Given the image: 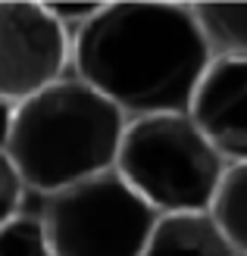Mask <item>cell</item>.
Listing matches in <instances>:
<instances>
[{"mask_svg":"<svg viewBox=\"0 0 247 256\" xmlns=\"http://www.w3.org/2000/svg\"><path fill=\"white\" fill-rule=\"evenodd\" d=\"M69 62L125 119H141L188 112L213 50L194 6L103 4L69 41Z\"/></svg>","mask_w":247,"mask_h":256,"instance_id":"1","label":"cell"},{"mask_svg":"<svg viewBox=\"0 0 247 256\" xmlns=\"http://www.w3.org/2000/svg\"><path fill=\"white\" fill-rule=\"evenodd\" d=\"M128 119L79 78H60L13 106L7 156L25 188L57 194L113 172Z\"/></svg>","mask_w":247,"mask_h":256,"instance_id":"2","label":"cell"},{"mask_svg":"<svg viewBox=\"0 0 247 256\" xmlns=\"http://www.w3.org/2000/svg\"><path fill=\"white\" fill-rule=\"evenodd\" d=\"M225 160L188 112L128 119L113 172L157 216L210 212Z\"/></svg>","mask_w":247,"mask_h":256,"instance_id":"3","label":"cell"},{"mask_svg":"<svg viewBox=\"0 0 247 256\" xmlns=\"http://www.w3.org/2000/svg\"><path fill=\"white\" fill-rule=\"evenodd\" d=\"M157 219L116 172L50 194L41 216L54 256H141Z\"/></svg>","mask_w":247,"mask_h":256,"instance_id":"4","label":"cell"},{"mask_svg":"<svg viewBox=\"0 0 247 256\" xmlns=\"http://www.w3.org/2000/svg\"><path fill=\"white\" fill-rule=\"evenodd\" d=\"M69 34L44 4H0V100L25 104L63 78Z\"/></svg>","mask_w":247,"mask_h":256,"instance_id":"5","label":"cell"},{"mask_svg":"<svg viewBox=\"0 0 247 256\" xmlns=\"http://www.w3.org/2000/svg\"><path fill=\"white\" fill-rule=\"evenodd\" d=\"M188 116L228 166L247 162V60L213 56Z\"/></svg>","mask_w":247,"mask_h":256,"instance_id":"6","label":"cell"},{"mask_svg":"<svg viewBox=\"0 0 247 256\" xmlns=\"http://www.w3.org/2000/svg\"><path fill=\"white\" fill-rule=\"evenodd\" d=\"M141 256H238L210 212L160 216Z\"/></svg>","mask_w":247,"mask_h":256,"instance_id":"7","label":"cell"},{"mask_svg":"<svg viewBox=\"0 0 247 256\" xmlns=\"http://www.w3.org/2000/svg\"><path fill=\"white\" fill-rule=\"evenodd\" d=\"M210 219L238 250V256H247V162L225 166V175L210 206Z\"/></svg>","mask_w":247,"mask_h":256,"instance_id":"8","label":"cell"},{"mask_svg":"<svg viewBox=\"0 0 247 256\" xmlns=\"http://www.w3.org/2000/svg\"><path fill=\"white\" fill-rule=\"evenodd\" d=\"M194 16L213 56L247 60V4H197Z\"/></svg>","mask_w":247,"mask_h":256,"instance_id":"9","label":"cell"},{"mask_svg":"<svg viewBox=\"0 0 247 256\" xmlns=\"http://www.w3.org/2000/svg\"><path fill=\"white\" fill-rule=\"evenodd\" d=\"M0 256H54L41 216H13L0 225Z\"/></svg>","mask_w":247,"mask_h":256,"instance_id":"10","label":"cell"},{"mask_svg":"<svg viewBox=\"0 0 247 256\" xmlns=\"http://www.w3.org/2000/svg\"><path fill=\"white\" fill-rule=\"evenodd\" d=\"M22 194H25V184L16 172V166L10 162L7 153H0V225L10 222L13 216H19Z\"/></svg>","mask_w":247,"mask_h":256,"instance_id":"11","label":"cell"},{"mask_svg":"<svg viewBox=\"0 0 247 256\" xmlns=\"http://www.w3.org/2000/svg\"><path fill=\"white\" fill-rule=\"evenodd\" d=\"M100 6L103 4H79V6H75V4H54L47 10H50V16L66 28V34H69V28H75V32L85 28V25L100 12Z\"/></svg>","mask_w":247,"mask_h":256,"instance_id":"12","label":"cell"},{"mask_svg":"<svg viewBox=\"0 0 247 256\" xmlns=\"http://www.w3.org/2000/svg\"><path fill=\"white\" fill-rule=\"evenodd\" d=\"M10 128H13V106L0 100V153H7V140H10Z\"/></svg>","mask_w":247,"mask_h":256,"instance_id":"13","label":"cell"}]
</instances>
